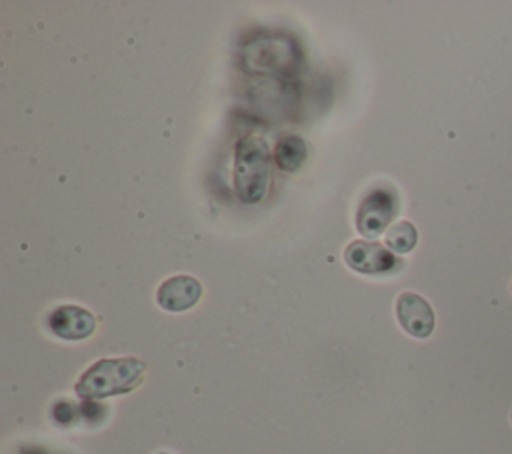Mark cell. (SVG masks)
Masks as SVG:
<instances>
[{
    "mask_svg": "<svg viewBox=\"0 0 512 454\" xmlns=\"http://www.w3.org/2000/svg\"><path fill=\"white\" fill-rule=\"evenodd\" d=\"M300 62V46L286 34H258L240 48V66L250 76H292Z\"/></svg>",
    "mask_w": 512,
    "mask_h": 454,
    "instance_id": "1",
    "label": "cell"
},
{
    "mask_svg": "<svg viewBox=\"0 0 512 454\" xmlns=\"http://www.w3.org/2000/svg\"><path fill=\"white\" fill-rule=\"evenodd\" d=\"M144 372L146 364L138 358H102L80 376L74 390L80 398L86 400L128 394L140 386Z\"/></svg>",
    "mask_w": 512,
    "mask_h": 454,
    "instance_id": "2",
    "label": "cell"
},
{
    "mask_svg": "<svg viewBox=\"0 0 512 454\" xmlns=\"http://www.w3.org/2000/svg\"><path fill=\"white\" fill-rule=\"evenodd\" d=\"M270 180V150L262 136L250 134L234 146V190L244 204L264 198Z\"/></svg>",
    "mask_w": 512,
    "mask_h": 454,
    "instance_id": "3",
    "label": "cell"
},
{
    "mask_svg": "<svg viewBox=\"0 0 512 454\" xmlns=\"http://www.w3.org/2000/svg\"><path fill=\"white\" fill-rule=\"evenodd\" d=\"M400 210V200L394 188L376 186L360 202L356 212V228L366 238H376L394 220Z\"/></svg>",
    "mask_w": 512,
    "mask_h": 454,
    "instance_id": "4",
    "label": "cell"
},
{
    "mask_svg": "<svg viewBox=\"0 0 512 454\" xmlns=\"http://www.w3.org/2000/svg\"><path fill=\"white\" fill-rule=\"evenodd\" d=\"M344 260L352 270L368 276L394 274L404 266V262L394 252L386 250L376 242L366 240L350 242L344 250Z\"/></svg>",
    "mask_w": 512,
    "mask_h": 454,
    "instance_id": "5",
    "label": "cell"
},
{
    "mask_svg": "<svg viewBox=\"0 0 512 454\" xmlns=\"http://www.w3.org/2000/svg\"><path fill=\"white\" fill-rule=\"evenodd\" d=\"M48 330L62 340H84L96 330V318L90 310L74 304L54 308L46 318Z\"/></svg>",
    "mask_w": 512,
    "mask_h": 454,
    "instance_id": "6",
    "label": "cell"
},
{
    "mask_svg": "<svg viewBox=\"0 0 512 454\" xmlns=\"http://www.w3.org/2000/svg\"><path fill=\"white\" fill-rule=\"evenodd\" d=\"M396 318L414 338H428L434 330V310L416 292H402L396 300Z\"/></svg>",
    "mask_w": 512,
    "mask_h": 454,
    "instance_id": "7",
    "label": "cell"
},
{
    "mask_svg": "<svg viewBox=\"0 0 512 454\" xmlns=\"http://www.w3.org/2000/svg\"><path fill=\"white\" fill-rule=\"evenodd\" d=\"M202 284L194 276L178 274L164 280L156 292V302L168 312H186L198 304Z\"/></svg>",
    "mask_w": 512,
    "mask_h": 454,
    "instance_id": "8",
    "label": "cell"
},
{
    "mask_svg": "<svg viewBox=\"0 0 512 454\" xmlns=\"http://www.w3.org/2000/svg\"><path fill=\"white\" fill-rule=\"evenodd\" d=\"M308 158L306 142L296 134L280 136L274 146V162L284 172H296Z\"/></svg>",
    "mask_w": 512,
    "mask_h": 454,
    "instance_id": "9",
    "label": "cell"
},
{
    "mask_svg": "<svg viewBox=\"0 0 512 454\" xmlns=\"http://www.w3.org/2000/svg\"><path fill=\"white\" fill-rule=\"evenodd\" d=\"M418 242V232L414 228V224L402 220L398 224H394L388 234H386V246L390 250H394L396 254H406L410 252Z\"/></svg>",
    "mask_w": 512,
    "mask_h": 454,
    "instance_id": "10",
    "label": "cell"
},
{
    "mask_svg": "<svg viewBox=\"0 0 512 454\" xmlns=\"http://www.w3.org/2000/svg\"><path fill=\"white\" fill-rule=\"evenodd\" d=\"M160 454H168V452H160Z\"/></svg>",
    "mask_w": 512,
    "mask_h": 454,
    "instance_id": "11",
    "label": "cell"
}]
</instances>
